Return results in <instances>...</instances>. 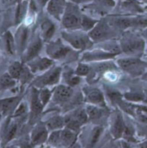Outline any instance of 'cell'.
<instances>
[{
    "mask_svg": "<svg viewBox=\"0 0 147 148\" xmlns=\"http://www.w3.org/2000/svg\"><path fill=\"white\" fill-rule=\"evenodd\" d=\"M81 14L79 10L77 4L71 3H68L65 12L62 18V26L68 30L81 29Z\"/></svg>",
    "mask_w": 147,
    "mask_h": 148,
    "instance_id": "obj_1",
    "label": "cell"
},
{
    "mask_svg": "<svg viewBox=\"0 0 147 148\" xmlns=\"http://www.w3.org/2000/svg\"><path fill=\"white\" fill-rule=\"evenodd\" d=\"M63 39L76 49H85L91 45V39L89 36L80 31V29L63 31L62 33Z\"/></svg>",
    "mask_w": 147,
    "mask_h": 148,
    "instance_id": "obj_2",
    "label": "cell"
},
{
    "mask_svg": "<svg viewBox=\"0 0 147 148\" xmlns=\"http://www.w3.org/2000/svg\"><path fill=\"white\" fill-rule=\"evenodd\" d=\"M114 27H113L109 22L106 20L99 21L96 25L88 32V36L92 41L100 42L109 39L111 36L115 35Z\"/></svg>",
    "mask_w": 147,
    "mask_h": 148,
    "instance_id": "obj_3",
    "label": "cell"
},
{
    "mask_svg": "<svg viewBox=\"0 0 147 148\" xmlns=\"http://www.w3.org/2000/svg\"><path fill=\"white\" fill-rule=\"evenodd\" d=\"M120 49L128 55L139 54L145 49V41L142 38L129 33L121 40Z\"/></svg>",
    "mask_w": 147,
    "mask_h": 148,
    "instance_id": "obj_4",
    "label": "cell"
},
{
    "mask_svg": "<svg viewBox=\"0 0 147 148\" xmlns=\"http://www.w3.org/2000/svg\"><path fill=\"white\" fill-rule=\"evenodd\" d=\"M119 66L133 76H138L145 73L146 63L135 57L123 58L118 61Z\"/></svg>",
    "mask_w": 147,
    "mask_h": 148,
    "instance_id": "obj_5",
    "label": "cell"
},
{
    "mask_svg": "<svg viewBox=\"0 0 147 148\" xmlns=\"http://www.w3.org/2000/svg\"><path fill=\"white\" fill-rule=\"evenodd\" d=\"M62 69L60 67L54 68L49 71L44 73L39 79L35 81V85L39 87H46V86H52L55 85L59 82L61 77Z\"/></svg>",
    "mask_w": 147,
    "mask_h": 148,
    "instance_id": "obj_6",
    "label": "cell"
},
{
    "mask_svg": "<svg viewBox=\"0 0 147 148\" xmlns=\"http://www.w3.org/2000/svg\"><path fill=\"white\" fill-rule=\"evenodd\" d=\"M71 51V49L64 45L61 41L55 42H50L47 46V53L51 59H62L67 56V55Z\"/></svg>",
    "mask_w": 147,
    "mask_h": 148,
    "instance_id": "obj_7",
    "label": "cell"
},
{
    "mask_svg": "<svg viewBox=\"0 0 147 148\" xmlns=\"http://www.w3.org/2000/svg\"><path fill=\"white\" fill-rule=\"evenodd\" d=\"M73 88L70 86H65V85H59L55 88V91L53 92L52 97L53 101L59 104L62 105L68 102L70 98L73 95Z\"/></svg>",
    "mask_w": 147,
    "mask_h": 148,
    "instance_id": "obj_8",
    "label": "cell"
},
{
    "mask_svg": "<svg viewBox=\"0 0 147 148\" xmlns=\"http://www.w3.org/2000/svg\"><path fill=\"white\" fill-rule=\"evenodd\" d=\"M67 3L65 0H49L47 3V11L54 18L61 21L65 12Z\"/></svg>",
    "mask_w": 147,
    "mask_h": 148,
    "instance_id": "obj_9",
    "label": "cell"
},
{
    "mask_svg": "<svg viewBox=\"0 0 147 148\" xmlns=\"http://www.w3.org/2000/svg\"><path fill=\"white\" fill-rule=\"evenodd\" d=\"M126 125L123 120V117L120 113H116L111 121V134L114 139H120L123 136L126 130Z\"/></svg>",
    "mask_w": 147,
    "mask_h": 148,
    "instance_id": "obj_10",
    "label": "cell"
},
{
    "mask_svg": "<svg viewBox=\"0 0 147 148\" xmlns=\"http://www.w3.org/2000/svg\"><path fill=\"white\" fill-rule=\"evenodd\" d=\"M53 65V60L47 57H36L28 62V67L32 73L48 70Z\"/></svg>",
    "mask_w": 147,
    "mask_h": 148,
    "instance_id": "obj_11",
    "label": "cell"
},
{
    "mask_svg": "<svg viewBox=\"0 0 147 148\" xmlns=\"http://www.w3.org/2000/svg\"><path fill=\"white\" fill-rule=\"evenodd\" d=\"M48 128L46 126L38 125L31 133V145L37 146L44 143L48 140Z\"/></svg>",
    "mask_w": 147,
    "mask_h": 148,
    "instance_id": "obj_12",
    "label": "cell"
},
{
    "mask_svg": "<svg viewBox=\"0 0 147 148\" xmlns=\"http://www.w3.org/2000/svg\"><path fill=\"white\" fill-rule=\"evenodd\" d=\"M86 101L95 106H99L101 108L106 107V101L103 93L97 88H91L86 94Z\"/></svg>",
    "mask_w": 147,
    "mask_h": 148,
    "instance_id": "obj_13",
    "label": "cell"
},
{
    "mask_svg": "<svg viewBox=\"0 0 147 148\" xmlns=\"http://www.w3.org/2000/svg\"><path fill=\"white\" fill-rule=\"evenodd\" d=\"M42 47V40L38 37L36 39H35L27 48L26 52L24 53L23 56V62H29V61L35 59L36 57H37L39 52L41 51Z\"/></svg>",
    "mask_w": 147,
    "mask_h": 148,
    "instance_id": "obj_14",
    "label": "cell"
},
{
    "mask_svg": "<svg viewBox=\"0 0 147 148\" xmlns=\"http://www.w3.org/2000/svg\"><path fill=\"white\" fill-rule=\"evenodd\" d=\"M77 138L76 132H74L68 128L61 130V147L62 148L71 147Z\"/></svg>",
    "mask_w": 147,
    "mask_h": 148,
    "instance_id": "obj_15",
    "label": "cell"
},
{
    "mask_svg": "<svg viewBox=\"0 0 147 148\" xmlns=\"http://www.w3.org/2000/svg\"><path fill=\"white\" fill-rule=\"evenodd\" d=\"M115 55L111 54L107 51H103L101 49H95L92 52H87L82 56V61H99V60H104V59H109Z\"/></svg>",
    "mask_w": 147,
    "mask_h": 148,
    "instance_id": "obj_16",
    "label": "cell"
},
{
    "mask_svg": "<svg viewBox=\"0 0 147 148\" xmlns=\"http://www.w3.org/2000/svg\"><path fill=\"white\" fill-rule=\"evenodd\" d=\"M19 97H10L0 100V112L3 114L11 113L18 105Z\"/></svg>",
    "mask_w": 147,
    "mask_h": 148,
    "instance_id": "obj_17",
    "label": "cell"
},
{
    "mask_svg": "<svg viewBox=\"0 0 147 148\" xmlns=\"http://www.w3.org/2000/svg\"><path fill=\"white\" fill-rule=\"evenodd\" d=\"M42 37L44 41H49L55 32V25L49 19H45L41 23Z\"/></svg>",
    "mask_w": 147,
    "mask_h": 148,
    "instance_id": "obj_18",
    "label": "cell"
},
{
    "mask_svg": "<svg viewBox=\"0 0 147 148\" xmlns=\"http://www.w3.org/2000/svg\"><path fill=\"white\" fill-rule=\"evenodd\" d=\"M133 17H129V16L114 17L112 19V21L109 23L117 29H120L124 30L133 27Z\"/></svg>",
    "mask_w": 147,
    "mask_h": 148,
    "instance_id": "obj_19",
    "label": "cell"
},
{
    "mask_svg": "<svg viewBox=\"0 0 147 148\" xmlns=\"http://www.w3.org/2000/svg\"><path fill=\"white\" fill-rule=\"evenodd\" d=\"M121 9L129 13H142L144 11L139 0H124L121 3Z\"/></svg>",
    "mask_w": 147,
    "mask_h": 148,
    "instance_id": "obj_20",
    "label": "cell"
},
{
    "mask_svg": "<svg viewBox=\"0 0 147 148\" xmlns=\"http://www.w3.org/2000/svg\"><path fill=\"white\" fill-rule=\"evenodd\" d=\"M29 8V4L27 0H23L17 3L16 9V13H15L16 24L20 23L23 19L26 18Z\"/></svg>",
    "mask_w": 147,
    "mask_h": 148,
    "instance_id": "obj_21",
    "label": "cell"
},
{
    "mask_svg": "<svg viewBox=\"0 0 147 148\" xmlns=\"http://www.w3.org/2000/svg\"><path fill=\"white\" fill-rule=\"evenodd\" d=\"M43 105L39 98V91L33 88L31 93V101H30V109L31 113L34 115H38L43 109Z\"/></svg>",
    "mask_w": 147,
    "mask_h": 148,
    "instance_id": "obj_22",
    "label": "cell"
},
{
    "mask_svg": "<svg viewBox=\"0 0 147 148\" xmlns=\"http://www.w3.org/2000/svg\"><path fill=\"white\" fill-rule=\"evenodd\" d=\"M86 111L88 115V119L91 121H98L102 118V116L105 114V109L104 108L95 106V105H88L86 108Z\"/></svg>",
    "mask_w": 147,
    "mask_h": 148,
    "instance_id": "obj_23",
    "label": "cell"
},
{
    "mask_svg": "<svg viewBox=\"0 0 147 148\" xmlns=\"http://www.w3.org/2000/svg\"><path fill=\"white\" fill-rule=\"evenodd\" d=\"M46 127L48 130L52 131V132L55 130H60L63 127H65V119L64 117L60 116V115L54 116L47 121Z\"/></svg>",
    "mask_w": 147,
    "mask_h": 148,
    "instance_id": "obj_24",
    "label": "cell"
},
{
    "mask_svg": "<svg viewBox=\"0 0 147 148\" xmlns=\"http://www.w3.org/2000/svg\"><path fill=\"white\" fill-rule=\"evenodd\" d=\"M99 22V20L92 18L91 16L82 15L81 19V29L84 31H90Z\"/></svg>",
    "mask_w": 147,
    "mask_h": 148,
    "instance_id": "obj_25",
    "label": "cell"
},
{
    "mask_svg": "<svg viewBox=\"0 0 147 148\" xmlns=\"http://www.w3.org/2000/svg\"><path fill=\"white\" fill-rule=\"evenodd\" d=\"M23 65L18 62H14L8 69V74L14 78L15 80H19L20 76L22 75L23 69Z\"/></svg>",
    "mask_w": 147,
    "mask_h": 148,
    "instance_id": "obj_26",
    "label": "cell"
},
{
    "mask_svg": "<svg viewBox=\"0 0 147 148\" xmlns=\"http://www.w3.org/2000/svg\"><path fill=\"white\" fill-rule=\"evenodd\" d=\"M16 85V80L12 78L9 74H3L0 75V90H5L12 88Z\"/></svg>",
    "mask_w": 147,
    "mask_h": 148,
    "instance_id": "obj_27",
    "label": "cell"
},
{
    "mask_svg": "<svg viewBox=\"0 0 147 148\" xmlns=\"http://www.w3.org/2000/svg\"><path fill=\"white\" fill-rule=\"evenodd\" d=\"M73 118H75L81 125H84L85 123L88 122V113L86 111V108H79L77 110L75 111V113L71 115Z\"/></svg>",
    "mask_w": 147,
    "mask_h": 148,
    "instance_id": "obj_28",
    "label": "cell"
},
{
    "mask_svg": "<svg viewBox=\"0 0 147 148\" xmlns=\"http://www.w3.org/2000/svg\"><path fill=\"white\" fill-rule=\"evenodd\" d=\"M136 29H146L147 28V17L137 16L133 18V27Z\"/></svg>",
    "mask_w": 147,
    "mask_h": 148,
    "instance_id": "obj_29",
    "label": "cell"
},
{
    "mask_svg": "<svg viewBox=\"0 0 147 148\" xmlns=\"http://www.w3.org/2000/svg\"><path fill=\"white\" fill-rule=\"evenodd\" d=\"M4 40H5V46H6L7 52L10 55H13L15 52V41H14L12 34L10 31H7L5 33Z\"/></svg>",
    "mask_w": 147,
    "mask_h": 148,
    "instance_id": "obj_30",
    "label": "cell"
},
{
    "mask_svg": "<svg viewBox=\"0 0 147 148\" xmlns=\"http://www.w3.org/2000/svg\"><path fill=\"white\" fill-rule=\"evenodd\" d=\"M102 131H103V129L101 127H97L93 130L92 134H91L90 142H89V148H93L96 145L97 141L99 140V139L102 134Z\"/></svg>",
    "mask_w": 147,
    "mask_h": 148,
    "instance_id": "obj_31",
    "label": "cell"
},
{
    "mask_svg": "<svg viewBox=\"0 0 147 148\" xmlns=\"http://www.w3.org/2000/svg\"><path fill=\"white\" fill-rule=\"evenodd\" d=\"M52 95L53 94L51 93V91L49 89H48V88H42L39 91V98H40V101L42 103L43 107H45L48 104V102L49 101Z\"/></svg>",
    "mask_w": 147,
    "mask_h": 148,
    "instance_id": "obj_32",
    "label": "cell"
},
{
    "mask_svg": "<svg viewBox=\"0 0 147 148\" xmlns=\"http://www.w3.org/2000/svg\"><path fill=\"white\" fill-rule=\"evenodd\" d=\"M114 69H116V66L113 63L107 62L100 63V64L96 65V67H95V71L97 73L107 72V71H111V70H114Z\"/></svg>",
    "mask_w": 147,
    "mask_h": 148,
    "instance_id": "obj_33",
    "label": "cell"
},
{
    "mask_svg": "<svg viewBox=\"0 0 147 148\" xmlns=\"http://www.w3.org/2000/svg\"><path fill=\"white\" fill-rule=\"evenodd\" d=\"M94 1L96 2L97 5H99V7L101 8L103 12H105V10H107L113 9L116 3L114 0H94Z\"/></svg>",
    "mask_w": 147,
    "mask_h": 148,
    "instance_id": "obj_34",
    "label": "cell"
},
{
    "mask_svg": "<svg viewBox=\"0 0 147 148\" xmlns=\"http://www.w3.org/2000/svg\"><path fill=\"white\" fill-rule=\"evenodd\" d=\"M90 72V68L83 63H80L78 65V67L75 69V74L78 76H83V75H87L88 73Z\"/></svg>",
    "mask_w": 147,
    "mask_h": 148,
    "instance_id": "obj_35",
    "label": "cell"
},
{
    "mask_svg": "<svg viewBox=\"0 0 147 148\" xmlns=\"http://www.w3.org/2000/svg\"><path fill=\"white\" fill-rule=\"evenodd\" d=\"M16 124L14 123L12 125L8 126V127L6 129V135H5L6 140L7 141L10 140L14 137V135L16 134Z\"/></svg>",
    "mask_w": 147,
    "mask_h": 148,
    "instance_id": "obj_36",
    "label": "cell"
},
{
    "mask_svg": "<svg viewBox=\"0 0 147 148\" xmlns=\"http://www.w3.org/2000/svg\"><path fill=\"white\" fill-rule=\"evenodd\" d=\"M125 97L129 101H144V95L138 94V93H127L125 95Z\"/></svg>",
    "mask_w": 147,
    "mask_h": 148,
    "instance_id": "obj_37",
    "label": "cell"
},
{
    "mask_svg": "<svg viewBox=\"0 0 147 148\" xmlns=\"http://www.w3.org/2000/svg\"><path fill=\"white\" fill-rule=\"evenodd\" d=\"M25 113H26V106L23 103H21L17 107V108L16 109L15 114H14V116H22Z\"/></svg>",
    "mask_w": 147,
    "mask_h": 148,
    "instance_id": "obj_38",
    "label": "cell"
},
{
    "mask_svg": "<svg viewBox=\"0 0 147 148\" xmlns=\"http://www.w3.org/2000/svg\"><path fill=\"white\" fill-rule=\"evenodd\" d=\"M81 81V78L79 76H75V77H70L69 80L68 81V84L70 86V87H74V86H76L77 84H79Z\"/></svg>",
    "mask_w": 147,
    "mask_h": 148,
    "instance_id": "obj_39",
    "label": "cell"
},
{
    "mask_svg": "<svg viewBox=\"0 0 147 148\" xmlns=\"http://www.w3.org/2000/svg\"><path fill=\"white\" fill-rule=\"evenodd\" d=\"M71 3H74L75 4H81V3H89L91 1L94 0H70Z\"/></svg>",
    "mask_w": 147,
    "mask_h": 148,
    "instance_id": "obj_40",
    "label": "cell"
},
{
    "mask_svg": "<svg viewBox=\"0 0 147 148\" xmlns=\"http://www.w3.org/2000/svg\"><path fill=\"white\" fill-rule=\"evenodd\" d=\"M139 110L142 111L143 113H145L146 114H147V107H146V106H141V107H139Z\"/></svg>",
    "mask_w": 147,
    "mask_h": 148,
    "instance_id": "obj_41",
    "label": "cell"
},
{
    "mask_svg": "<svg viewBox=\"0 0 147 148\" xmlns=\"http://www.w3.org/2000/svg\"><path fill=\"white\" fill-rule=\"evenodd\" d=\"M140 148H147V141L142 143V144L140 145Z\"/></svg>",
    "mask_w": 147,
    "mask_h": 148,
    "instance_id": "obj_42",
    "label": "cell"
},
{
    "mask_svg": "<svg viewBox=\"0 0 147 148\" xmlns=\"http://www.w3.org/2000/svg\"><path fill=\"white\" fill-rule=\"evenodd\" d=\"M141 3H145V4H147V0H139Z\"/></svg>",
    "mask_w": 147,
    "mask_h": 148,
    "instance_id": "obj_43",
    "label": "cell"
},
{
    "mask_svg": "<svg viewBox=\"0 0 147 148\" xmlns=\"http://www.w3.org/2000/svg\"><path fill=\"white\" fill-rule=\"evenodd\" d=\"M144 101L147 103V93L145 95H144Z\"/></svg>",
    "mask_w": 147,
    "mask_h": 148,
    "instance_id": "obj_44",
    "label": "cell"
},
{
    "mask_svg": "<svg viewBox=\"0 0 147 148\" xmlns=\"http://www.w3.org/2000/svg\"><path fill=\"white\" fill-rule=\"evenodd\" d=\"M110 148H120V147L118 146V145H113V146H112Z\"/></svg>",
    "mask_w": 147,
    "mask_h": 148,
    "instance_id": "obj_45",
    "label": "cell"
},
{
    "mask_svg": "<svg viewBox=\"0 0 147 148\" xmlns=\"http://www.w3.org/2000/svg\"><path fill=\"white\" fill-rule=\"evenodd\" d=\"M143 78H144V80H146L147 81V73L145 75H144V76H143Z\"/></svg>",
    "mask_w": 147,
    "mask_h": 148,
    "instance_id": "obj_46",
    "label": "cell"
},
{
    "mask_svg": "<svg viewBox=\"0 0 147 148\" xmlns=\"http://www.w3.org/2000/svg\"><path fill=\"white\" fill-rule=\"evenodd\" d=\"M144 34H145V35L147 36V28L146 29H144Z\"/></svg>",
    "mask_w": 147,
    "mask_h": 148,
    "instance_id": "obj_47",
    "label": "cell"
},
{
    "mask_svg": "<svg viewBox=\"0 0 147 148\" xmlns=\"http://www.w3.org/2000/svg\"><path fill=\"white\" fill-rule=\"evenodd\" d=\"M145 132H146V134H147V125L146 126V127H145Z\"/></svg>",
    "mask_w": 147,
    "mask_h": 148,
    "instance_id": "obj_48",
    "label": "cell"
},
{
    "mask_svg": "<svg viewBox=\"0 0 147 148\" xmlns=\"http://www.w3.org/2000/svg\"><path fill=\"white\" fill-rule=\"evenodd\" d=\"M16 1L17 3H20V2H22V1H23V0H16Z\"/></svg>",
    "mask_w": 147,
    "mask_h": 148,
    "instance_id": "obj_49",
    "label": "cell"
},
{
    "mask_svg": "<svg viewBox=\"0 0 147 148\" xmlns=\"http://www.w3.org/2000/svg\"><path fill=\"white\" fill-rule=\"evenodd\" d=\"M0 118H1V112H0Z\"/></svg>",
    "mask_w": 147,
    "mask_h": 148,
    "instance_id": "obj_50",
    "label": "cell"
}]
</instances>
